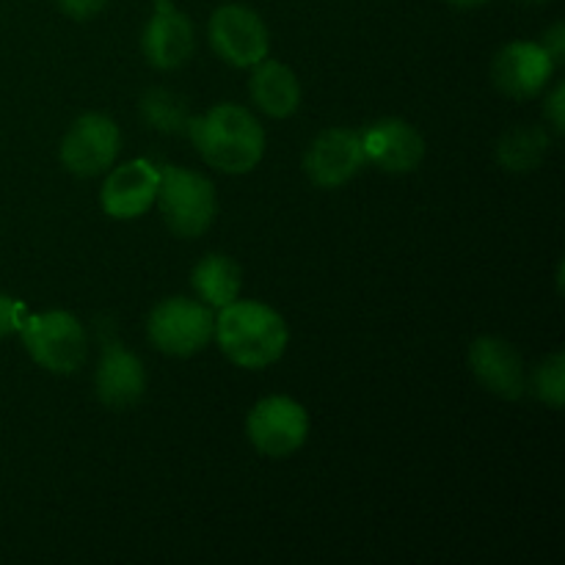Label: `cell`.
<instances>
[{
	"mask_svg": "<svg viewBox=\"0 0 565 565\" xmlns=\"http://www.w3.org/2000/svg\"><path fill=\"white\" fill-rule=\"evenodd\" d=\"M550 149V132L544 127H516L497 141V163L505 171H533Z\"/></svg>",
	"mask_w": 565,
	"mask_h": 565,
	"instance_id": "18",
	"label": "cell"
},
{
	"mask_svg": "<svg viewBox=\"0 0 565 565\" xmlns=\"http://www.w3.org/2000/svg\"><path fill=\"white\" fill-rule=\"evenodd\" d=\"M141 116L152 130L166 136H188L193 114L188 108V99L171 88H149L141 97Z\"/></svg>",
	"mask_w": 565,
	"mask_h": 565,
	"instance_id": "19",
	"label": "cell"
},
{
	"mask_svg": "<svg viewBox=\"0 0 565 565\" xmlns=\"http://www.w3.org/2000/svg\"><path fill=\"white\" fill-rule=\"evenodd\" d=\"M527 390H533V395L541 403H546L550 408H561L565 401V356L563 353H552L546 356L539 367L533 370V375L527 379Z\"/></svg>",
	"mask_w": 565,
	"mask_h": 565,
	"instance_id": "20",
	"label": "cell"
},
{
	"mask_svg": "<svg viewBox=\"0 0 565 565\" xmlns=\"http://www.w3.org/2000/svg\"><path fill=\"white\" fill-rule=\"evenodd\" d=\"M541 47L550 53V58L555 61V66H563V61H565V25L563 22H555V25L544 33V39H541Z\"/></svg>",
	"mask_w": 565,
	"mask_h": 565,
	"instance_id": "24",
	"label": "cell"
},
{
	"mask_svg": "<svg viewBox=\"0 0 565 565\" xmlns=\"http://www.w3.org/2000/svg\"><path fill=\"white\" fill-rule=\"evenodd\" d=\"M188 136L204 163L224 174H248L265 154L263 125L252 110L235 103H221L193 116Z\"/></svg>",
	"mask_w": 565,
	"mask_h": 565,
	"instance_id": "1",
	"label": "cell"
},
{
	"mask_svg": "<svg viewBox=\"0 0 565 565\" xmlns=\"http://www.w3.org/2000/svg\"><path fill=\"white\" fill-rule=\"evenodd\" d=\"M524 3H533V6H541V3H550V0H524Z\"/></svg>",
	"mask_w": 565,
	"mask_h": 565,
	"instance_id": "26",
	"label": "cell"
},
{
	"mask_svg": "<svg viewBox=\"0 0 565 565\" xmlns=\"http://www.w3.org/2000/svg\"><path fill=\"white\" fill-rule=\"evenodd\" d=\"M364 160L386 174H412L425 158V138L414 125L397 116L373 121L362 132Z\"/></svg>",
	"mask_w": 565,
	"mask_h": 565,
	"instance_id": "13",
	"label": "cell"
},
{
	"mask_svg": "<svg viewBox=\"0 0 565 565\" xmlns=\"http://www.w3.org/2000/svg\"><path fill=\"white\" fill-rule=\"evenodd\" d=\"M213 340L237 367L265 370L285 356L290 331L274 307L235 298L215 315Z\"/></svg>",
	"mask_w": 565,
	"mask_h": 565,
	"instance_id": "2",
	"label": "cell"
},
{
	"mask_svg": "<svg viewBox=\"0 0 565 565\" xmlns=\"http://www.w3.org/2000/svg\"><path fill=\"white\" fill-rule=\"evenodd\" d=\"M246 436L257 452L268 458H287L309 439V414L287 395L263 397L246 417Z\"/></svg>",
	"mask_w": 565,
	"mask_h": 565,
	"instance_id": "7",
	"label": "cell"
},
{
	"mask_svg": "<svg viewBox=\"0 0 565 565\" xmlns=\"http://www.w3.org/2000/svg\"><path fill=\"white\" fill-rule=\"evenodd\" d=\"M450 6H456V9H478V6H486L489 0H447Z\"/></svg>",
	"mask_w": 565,
	"mask_h": 565,
	"instance_id": "25",
	"label": "cell"
},
{
	"mask_svg": "<svg viewBox=\"0 0 565 565\" xmlns=\"http://www.w3.org/2000/svg\"><path fill=\"white\" fill-rule=\"evenodd\" d=\"M557 72L541 42H511L494 55L491 81L513 99H535L546 92Z\"/></svg>",
	"mask_w": 565,
	"mask_h": 565,
	"instance_id": "9",
	"label": "cell"
},
{
	"mask_svg": "<svg viewBox=\"0 0 565 565\" xmlns=\"http://www.w3.org/2000/svg\"><path fill=\"white\" fill-rule=\"evenodd\" d=\"M147 334L149 342L166 356H193L213 342L215 312L193 298H166L149 312Z\"/></svg>",
	"mask_w": 565,
	"mask_h": 565,
	"instance_id": "5",
	"label": "cell"
},
{
	"mask_svg": "<svg viewBox=\"0 0 565 565\" xmlns=\"http://www.w3.org/2000/svg\"><path fill=\"white\" fill-rule=\"evenodd\" d=\"M22 323H25V307L17 298L0 292V340L20 331Z\"/></svg>",
	"mask_w": 565,
	"mask_h": 565,
	"instance_id": "21",
	"label": "cell"
},
{
	"mask_svg": "<svg viewBox=\"0 0 565 565\" xmlns=\"http://www.w3.org/2000/svg\"><path fill=\"white\" fill-rule=\"evenodd\" d=\"M166 226L177 237H202L218 215L215 185L204 174L182 166H163L154 196Z\"/></svg>",
	"mask_w": 565,
	"mask_h": 565,
	"instance_id": "3",
	"label": "cell"
},
{
	"mask_svg": "<svg viewBox=\"0 0 565 565\" xmlns=\"http://www.w3.org/2000/svg\"><path fill=\"white\" fill-rule=\"evenodd\" d=\"M544 119L550 121L552 130L561 136L565 130V86L563 83H557L555 88H552L550 94H546L544 99Z\"/></svg>",
	"mask_w": 565,
	"mask_h": 565,
	"instance_id": "22",
	"label": "cell"
},
{
	"mask_svg": "<svg viewBox=\"0 0 565 565\" xmlns=\"http://www.w3.org/2000/svg\"><path fill=\"white\" fill-rule=\"evenodd\" d=\"M94 390L99 403L108 408L136 406L147 392V370L132 351L121 345H108L94 373Z\"/></svg>",
	"mask_w": 565,
	"mask_h": 565,
	"instance_id": "15",
	"label": "cell"
},
{
	"mask_svg": "<svg viewBox=\"0 0 565 565\" xmlns=\"http://www.w3.org/2000/svg\"><path fill=\"white\" fill-rule=\"evenodd\" d=\"M55 3L72 20H92L108 6V0H55Z\"/></svg>",
	"mask_w": 565,
	"mask_h": 565,
	"instance_id": "23",
	"label": "cell"
},
{
	"mask_svg": "<svg viewBox=\"0 0 565 565\" xmlns=\"http://www.w3.org/2000/svg\"><path fill=\"white\" fill-rule=\"evenodd\" d=\"M160 169H154L149 160H127L121 166H110L108 177L99 191L103 213L116 221L141 218L158 196Z\"/></svg>",
	"mask_w": 565,
	"mask_h": 565,
	"instance_id": "14",
	"label": "cell"
},
{
	"mask_svg": "<svg viewBox=\"0 0 565 565\" xmlns=\"http://www.w3.org/2000/svg\"><path fill=\"white\" fill-rule=\"evenodd\" d=\"M121 132L110 116L83 114L72 121L61 141V163L75 177H99L116 163Z\"/></svg>",
	"mask_w": 565,
	"mask_h": 565,
	"instance_id": "8",
	"label": "cell"
},
{
	"mask_svg": "<svg viewBox=\"0 0 565 565\" xmlns=\"http://www.w3.org/2000/svg\"><path fill=\"white\" fill-rule=\"evenodd\" d=\"M252 103L270 119H287L301 108V81L281 61H259L248 77Z\"/></svg>",
	"mask_w": 565,
	"mask_h": 565,
	"instance_id": "16",
	"label": "cell"
},
{
	"mask_svg": "<svg viewBox=\"0 0 565 565\" xmlns=\"http://www.w3.org/2000/svg\"><path fill=\"white\" fill-rule=\"evenodd\" d=\"M241 265L226 254H207L204 259H199L191 274V285L199 301L207 303L210 309H224L226 303L235 301L241 296Z\"/></svg>",
	"mask_w": 565,
	"mask_h": 565,
	"instance_id": "17",
	"label": "cell"
},
{
	"mask_svg": "<svg viewBox=\"0 0 565 565\" xmlns=\"http://www.w3.org/2000/svg\"><path fill=\"white\" fill-rule=\"evenodd\" d=\"M193 47H196L193 22L171 0H158L141 36L147 64L160 72L180 70L191 61Z\"/></svg>",
	"mask_w": 565,
	"mask_h": 565,
	"instance_id": "11",
	"label": "cell"
},
{
	"mask_svg": "<svg viewBox=\"0 0 565 565\" xmlns=\"http://www.w3.org/2000/svg\"><path fill=\"white\" fill-rule=\"evenodd\" d=\"M469 370L486 392L502 401H519L527 395L522 353L502 337H478L469 345Z\"/></svg>",
	"mask_w": 565,
	"mask_h": 565,
	"instance_id": "12",
	"label": "cell"
},
{
	"mask_svg": "<svg viewBox=\"0 0 565 565\" xmlns=\"http://www.w3.org/2000/svg\"><path fill=\"white\" fill-rule=\"evenodd\" d=\"M207 36L213 53L235 70H252L270 53L268 25L252 6H218L210 17Z\"/></svg>",
	"mask_w": 565,
	"mask_h": 565,
	"instance_id": "6",
	"label": "cell"
},
{
	"mask_svg": "<svg viewBox=\"0 0 565 565\" xmlns=\"http://www.w3.org/2000/svg\"><path fill=\"white\" fill-rule=\"evenodd\" d=\"M364 163L367 160H364L362 132L345 130V127H331V130L320 132L303 154L307 177L326 191L351 182Z\"/></svg>",
	"mask_w": 565,
	"mask_h": 565,
	"instance_id": "10",
	"label": "cell"
},
{
	"mask_svg": "<svg viewBox=\"0 0 565 565\" xmlns=\"http://www.w3.org/2000/svg\"><path fill=\"white\" fill-rule=\"evenodd\" d=\"M20 337L28 356L53 375H70L86 362V329L72 312L50 309V312L31 315L22 323Z\"/></svg>",
	"mask_w": 565,
	"mask_h": 565,
	"instance_id": "4",
	"label": "cell"
}]
</instances>
